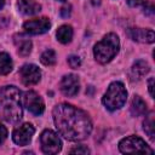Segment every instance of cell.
I'll list each match as a JSON object with an SVG mask.
<instances>
[{
    "label": "cell",
    "instance_id": "obj_1",
    "mask_svg": "<svg viewBox=\"0 0 155 155\" xmlns=\"http://www.w3.org/2000/svg\"><path fill=\"white\" fill-rule=\"evenodd\" d=\"M53 121L58 133L68 140H84L92 132L88 114L68 103H61L53 108Z\"/></svg>",
    "mask_w": 155,
    "mask_h": 155
},
{
    "label": "cell",
    "instance_id": "obj_2",
    "mask_svg": "<svg viewBox=\"0 0 155 155\" xmlns=\"http://www.w3.org/2000/svg\"><path fill=\"white\" fill-rule=\"evenodd\" d=\"M23 116L21 91L16 86H5L0 90V119L16 124Z\"/></svg>",
    "mask_w": 155,
    "mask_h": 155
},
{
    "label": "cell",
    "instance_id": "obj_3",
    "mask_svg": "<svg viewBox=\"0 0 155 155\" xmlns=\"http://www.w3.org/2000/svg\"><path fill=\"white\" fill-rule=\"evenodd\" d=\"M119 48H120L119 36L114 33H109L104 35L103 39L94 45L93 54L98 63L105 64L117 54Z\"/></svg>",
    "mask_w": 155,
    "mask_h": 155
},
{
    "label": "cell",
    "instance_id": "obj_4",
    "mask_svg": "<svg viewBox=\"0 0 155 155\" xmlns=\"http://www.w3.org/2000/svg\"><path fill=\"white\" fill-rule=\"evenodd\" d=\"M126 99H127V91L124 84L120 81H115L109 85L107 92L103 96L102 102L108 110L115 111L124 107Z\"/></svg>",
    "mask_w": 155,
    "mask_h": 155
},
{
    "label": "cell",
    "instance_id": "obj_5",
    "mask_svg": "<svg viewBox=\"0 0 155 155\" xmlns=\"http://www.w3.org/2000/svg\"><path fill=\"white\" fill-rule=\"evenodd\" d=\"M119 149L121 153H153V149L138 136H130L120 140Z\"/></svg>",
    "mask_w": 155,
    "mask_h": 155
},
{
    "label": "cell",
    "instance_id": "obj_6",
    "mask_svg": "<svg viewBox=\"0 0 155 155\" xmlns=\"http://www.w3.org/2000/svg\"><path fill=\"white\" fill-rule=\"evenodd\" d=\"M41 150L45 154H57L62 149V140L52 130H45L40 136Z\"/></svg>",
    "mask_w": 155,
    "mask_h": 155
},
{
    "label": "cell",
    "instance_id": "obj_7",
    "mask_svg": "<svg viewBox=\"0 0 155 155\" xmlns=\"http://www.w3.org/2000/svg\"><path fill=\"white\" fill-rule=\"evenodd\" d=\"M22 103L34 115H41L45 110V103L35 91H27L22 97Z\"/></svg>",
    "mask_w": 155,
    "mask_h": 155
},
{
    "label": "cell",
    "instance_id": "obj_8",
    "mask_svg": "<svg viewBox=\"0 0 155 155\" xmlns=\"http://www.w3.org/2000/svg\"><path fill=\"white\" fill-rule=\"evenodd\" d=\"M19 79L23 85L33 86L36 85L41 79V70L35 64H24L18 71Z\"/></svg>",
    "mask_w": 155,
    "mask_h": 155
},
{
    "label": "cell",
    "instance_id": "obj_9",
    "mask_svg": "<svg viewBox=\"0 0 155 155\" xmlns=\"http://www.w3.org/2000/svg\"><path fill=\"white\" fill-rule=\"evenodd\" d=\"M24 30L28 34L31 35H40L50 30L51 28V22L47 17H40V18H34L29 19L23 24Z\"/></svg>",
    "mask_w": 155,
    "mask_h": 155
},
{
    "label": "cell",
    "instance_id": "obj_10",
    "mask_svg": "<svg viewBox=\"0 0 155 155\" xmlns=\"http://www.w3.org/2000/svg\"><path fill=\"white\" fill-rule=\"evenodd\" d=\"M35 128L30 124H23L12 132V139L17 145H28L34 136Z\"/></svg>",
    "mask_w": 155,
    "mask_h": 155
},
{
    "label": "cell",
    "instance_id": "obj_11",
    "mask_svg": "<svg viewBox=\"0 0 155 155\" xmlns=\"http://www.w3.org/2000/svg\"><path fill=\"white\" fill-rule=\"evenodd\" d=\"M59 88L64 96L68 97H74L78 94L79 88H80V82H79V76L75 74H67L62 78L59 82Z\"/></svg>",
    "mask_w": 155,
    "mask_h": 155
},
{
    "label": "cell",
    "instance_id": "obj_12",
    "mask_svg": "<svg viewBox=\"0 0 155 155\" xmlns=\"http://www.w3.org/2000/svg\"><path fill=\"white\" fill-rule=\"evenodd\" d=\"M127 35L137 41V42H144V44H151L155 40L154 30L151 29H143V28H128Z\"/></svg>",
    "mask_w": 155,
    "mask_h": 155
},
{
    "label": "cell",
    "instance_id": "obj_13",
    "mask_svg": "<svg viewBox=\"0 0 155 155\" xmlns=\"http://www.w3.org/2000/svg\"><path fill=\"white\" fill-rule=\"evenodd\" d=\"M13 42L17 47V51H18V54L19 56H28L30 52H31V40L25 35V34H16L13 36Z\"/></svg>",
    "mask_w": 155,
    "mask_h": 155
},
{
    "label": "cell",
    "instance_id": "obj_14",
    "mask_svg": "<svg viewBox=\"0 0 155 155\" xmlns=\"http://www.w3.org/2000/svg\"><path fill=\"white\" fill-rule=\"evenodd\" d=\"M18 11L25 16L36 15L41 11V5L35 0H18Z\"/></svg>",
    "mask_w": 155,
    "mask_h": 155
},
{
    "label": "cell",
    "instance_id": "obj_15",
    "mask_svg": "<svg viewBox=\"0 0 155 155\" xmlns=\"http://www.w3.org/2000/svg\"><path fill=\"white\" fill-rule=\"evenodd\" d=\"M149 70H150L149 64H148L145 61L139 59V61H137V62L132 65L131 71H130V78H131L132 81H138V80H140L144 75H147V74L149 73Z\"/></svg>",
    "mask_w": 155,
    "mask_h": 155
},
{
    "label": "cell",
    "instance_id": "obj_16",
    "mask_svg": "<svg viewBox=\"0 0 155 155\" xmlns=\"http://www.w3.org/2000/svg\"><path fill=\"white\" fill-rule=\"evenodd\" d=\"M131 114L133 116H142L147 114V103L139 97V96H134L132 102H131Z\"/></svg>",
    "mask_w": 155,
    "mask_h": 155
},
{
    "label": "cell",
    "instance_id": "obj_17",
    "mask_svg": "<svg viewBox=\"0 0 155 155\" xmlns=\"http://www.w3.org/2000/svg\"><path fill=\"white\" fill-rule=\"evenodd\" d=\"M73 28L71 25H68V24H63L58 28L57 33H56V36H57V40L61 42V44H68L73 39Z\"/></svg>",
    "mask_w": 155,
    "mask_h": 155
},
{
    "label": "cell",
    "instance_id": "obj_18",
    "mask_svg": "<svg viewBox=\"0 0 155 155\" xmlns=\"http://www.w3.org/2000/svg\"><path fill=\"white\" fill-rule=\"evenodd\" d=\"M13 68L12 59L6 52H0V75H7Z\"/></svg>",
    "mask_w": 155,
    "mask_h": 155
},
{
    "label": "cell",
    "instance_id": "obj_19",
    "mask_svg": "<svg viewBox=\"0 0 155 155\" xmlns=\"http://www.w3.org/2000/svg\"><path fill=\"white\" fill-rule=\"evenodd\" d=\"M154 125H155V122H154V113L150 111L145 116V120L143 121V128H144L145 133L149 136V138L151 140H154V136H155V133H154Z\"/></svg>",
    "mask_w": 155,
    "mask_h": 155
},
{
    "label": "cell",
    "instance_id": "obj_20",
    "mask_svg": "<svg viewBox=\"0 0 155 155\" xmlns=\"http://www.w3.org/2000/svg\"><path fill=\"white\" fill-rule=\"evenodd\" d=\"M40 61H41V63H42L44 65H47V67L53 65V64L56 63V61H57L56 52H54L53 50H51V48L44 51L42 54H41V57H40Z\"/></svg>",
    "mask_w": 155,
    "mask_h": 155
},
{
    "label": "cell",
    "instance_id": "obj_21",
    "mask_svg": "<svg viewBox=\"0 0 155 155\" xmlns=\"http://www.w3.org/2000/svg\"><path fill=\"white\" fill-rule=\"evenodd\" d=\"M68 64H69L70 68H73V69H78V68L81 65V59H80L78 56L71 54V56L68 57Z\"/></svg>",
    "mask_w": 155,
    "mask_h": 155
},
{
    "label": "cell",
    "instance_id": "obj_22",
    "mask_svg": "<svg viewBox=\"0 0 155 155\" xmlns=\"http://www.w3.org/2000/svg\"><path fill=\"white\" fill-rule=\"evenodd\" d=\"M69 153H70V154H88L90 150H88L86 147H84V145H79V147H76V148H73Z\"/></svg>",
    "mask_w": 155,
    "mask_h": 155
},
{
    "label": "cell",
    "instance_id": "obj_23",
    "mask_svg": "<svg viewBox=\"0 0 155 155\" xmlns=\"http://www.w3.org/2000/svg\"><path fill=\"white\" fill-rule=\"evenodd\" d=\"M71 7H70V5H67V6H63L62 8H61V16L63 17V18H68L69 16H70V12H71V10H70Z\"/></svg>",
    "mask_w": 155,
    "mask_h": 155
},
{
    "label": "cell",
    "instance_id": "obj_24",
    "mask_svg": "<svg viewBox=\"0 0 155 155\" xmlns=\"http://www.w3.org/2000/svg\"><path fill=\"white\" fill-rule=\"evenodd\" d=\"M6 137H7V130H6V127L4 125L0 124V144L4 143V140L6 139Z\"/></svg>",
    "mask_w": 155,
    "mask_h": 155
},
{
    "label": "cell",
    "instance_id": "obj_25",
    "mask_svg": "<svg viewBox=\"0 0 155 155\" xmlns=\"http://www.w3.org/2000/svg\"><path fill=\"white\" fill-rule=\"evenodd\" d=\"M144 13H147V15H150V16H153L154 15V5L151 4V2H148L145 6H144Z\"/></svg>",
    "mask_w": 155,
    "mask_h": 155
},
{
    "label": "cell",
    "instance_id": "obj_26",
    "mask_svg": "<svg viewBox=\"0 0 155 155\" xmlns=\"http://www.w3.org/2000/svg\"><path fill=\"white\" fill-rule=\"evenodd\" d=\"M148 86H149V93H150V96L154 97V91H153V88H154V78H150L149 79Z\"/></svg>",
    "mask_w": 155,
    "mask_h": 155
},
{
    "label": "cell",
    "instance_id": "obj_27",
    "mask_svg": "<svg viewBox=\"0 0 155 155\" xmlns=\"http://www.w3.org/2000/svg\"><path fill=\"white\" fill-rule=\"evenodd\" d=\"M143 0H127V4L132 7H136V6H139L142 4Z\"/></svg>",
    "mask_w": 155,
    "mask_h": 155
},
{
    "label": "cell",
    "instance_id": "obj_28",
    "mask_svg": "<svg viewBox=\"0 0 155 155\" xmlns=\"http://www.w3.org/2000/svg\"><path fill=\"white\" fill-rule=\"evenodd\" d=\"M4 5H5V0H0V10L4 7Z\"/></svg>",
    "mask_w": 155,
    "mask_h": 155
},
{
    "label": "cell",
    "instance_id": "obj_29",
    "mask_svg": "<svg viewBox=\"0 0 155 155\" xmlns=\"http://www.w3.org/2000/svg\"><path fill=\"white\" fill-rule=\"evenodd\" d=\"M57 1H65V0H57Z\"/></svg>",
    "mask_w": 155,
    "mask_h": 155
}]
</instances>
